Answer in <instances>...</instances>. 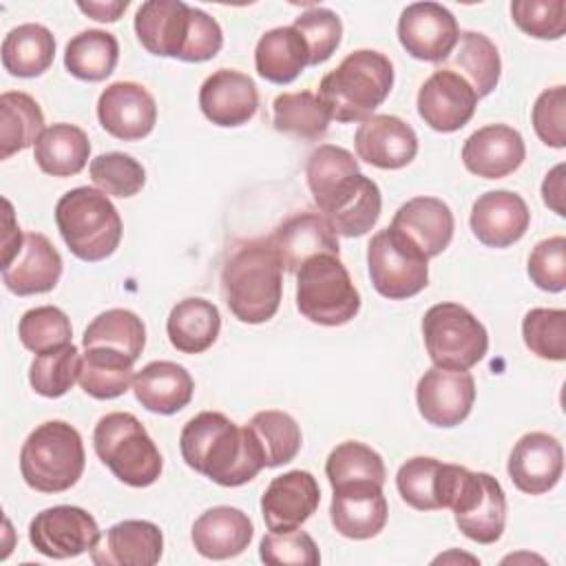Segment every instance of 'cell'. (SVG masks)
<instances>
[{
  "label": "cell",
  "mask_w": 566,
  "mask_h": 566,
  "mask_svg": "<svg viewBox=\"0 0 566 566\" xmlns=\"http://www.w3.org/2000/svg\"><path fill=\"white\" fill-rule=\"evenodd\" d=\"M475 380L469 371L460 369H427L416 387V402L420 416L433 427L460 424L473 407Z\"/></svg>",
  "instance_id": "obj_14"
},
{
  "label": "cell",
  "mask_w": 566,
  "mask_h": 566,
  "mask_svg": "<svg viewBox=\"0 0 566 566\" xmlns=\"http://www.w3.org/2000/svg\"><path fill=\"white\" fill-rule=\"evenodd\" d=\"M509 478L528 495H542L551 491L564 471V451L557 438L544 431L524 433L509 458Z\"/></svg>",
  "instance_id": "obj_18"
},
{
  "label": "cell",
  "mask_w": 566,
  "mask_h": 566,
  "mask_svg": "<svg viewBox=\"0 0 566 566\" xmlns=\"http://www.w3.org/2000/svg\"><path fill=\"white\" fill-rule=\"evenodd\" d=\"M329 517L334 528L349 539L376 537L387 524V500L382 484L347 482L334 486Z\"/></svg>",
  "instance_id": "obj_19"
},
{
  "label": "cell",
  "mask_w": 566,
  "mask_h": 566,
  "mask_svg": "<svg viewBox=\"0 0 566 566\" xmlns=\"http://www.w3.org/2000/svg\"><path fill=\"white\" fill-rule=\"evenodd\" d=\"M18 336L29 352L44 354L71 343L73 327L69 316L55 305H40L22 314Z\"/></svg>",
  "instance_id": "obj_45"
},
{
  "label": "cell",
  "mask_w": 566,
  "mask_h": 566,
  "mask_svg": "<svg viewBox=\"0 0 566 566\" xmlns=\"http://www.w3.org/2000/svg\"><path fill=\"white\" fill-rule=\"evenodd\" d=\"M128 0H113V2H77V9L99 22H115L126 11Z\"/></svg>",
  "instance_id": "obj_57"
},
{
  "label": "cell",
  "mask_w": 566,
  "mask_h": 566,
  "mask_svg": "<svg viewBox=\"0 0 566 566\" xmlns=\"http://www.w3.org/2000/svg\"><path fill=\"white\" fill-rule=\"evenodd\" d=\"M146 345V327L142 318L130 312V310H106L97 314L88 327L84 329L82 336V347H102V349H113L130 360H137L144 352Z\"/></svg>",
  "instance_id": "obj_39"
},
{
  "label": "cell",
  "mask_w": 566,
  "mask_h": 566,
  "mask_svg": "<svg viewBox=\"0 0 566 566\" xmlns=\"http://www.w3.org/2000/svg\"><path fill=\"white\" fill-rule=\"evenodd\" d=\"M62 276V256L40 232H27L22 250L2 265V283L18 296L51 292Z\"/></svg>",
  "instance_id": "obj_27"
},
{
  "label": "cell",
  "mask_w": 566,
  "mask_h": 566,
  "mask_svg": "<svg viewBox=\"0 0 566 566\" xmlns=\"http://www.w3.org/2000/svg\"><path fill=\"white\" fill-rule=\"evenodd\" d=\"M88 175L104 195L122 199L137 195L146 184L144 166L135 157L117 150L91 159Z\"/></svg>",
  "instance_id": "obj_46"
},
{
  "label": "cell",
  "mask_w": 566,
  "mask_h": 566,
  "mask_svg": "<svg viewBox=\"0 0 566 566\" xmlns=\"http://www.w3.org/2000/svg\"><path fill=\"white\" fill-rule=\"evenodd\" d=\"M164 553V535L146 520H124L113 524L91 548L95 566H153Z\"/></svg>",
  "instance_id": "obj_23"
},
{
  "label": "cell",
  "mask_w": 566,
  "mask_h": 566,
  "mask_svg": "<svg viewBox=\"0 0 566 566\" xmlns=\"http://www.w3.org/2000/svg\"><path fill=\"white\" fill-rule=\"evenodd\" d=\"M221 316L214 303L206 298L179 301L166 321L170 345L181 354H201L217 340Z\"/></svg>",
  "instance_id": "obj_33"
},
{
  "label": "cell",
  "mask_w": 566,
  "mask_h": 566,
  "mask_svg": "<svg viewBox=\"0 0 566 566\" xmlns=\"http://www.w3.org/2000/svg\"><path fill=\"white\" fill-rule=\"evenodd\" d=\"M305 177L314 203L327 219L354 197L365 175L358 170V161L347 148L321 144L307 157Z\"/></svg>",
  "instance_id": "obj_13"
},
{
  "label": "cell",
  "mask_w": 566,
  "mask_h": 566,
  "mask_svg": "<svg viewBox=\"0 0 566 566\" xmlns=\"http://www.w3.org/2000/svg\"><path fill=\"white\" fill-rule=\"evenodd\" d=\"M2 66L15 77L42 75L55 57V38L42 24H20L2 40Z\"/></svg>",
  "instance_id": "obj_36"
},
{
  "label": "cell",
  "mask_w": 566,
  "mask_h": 566,
  "mask_svg": "<svg viewBox=\"0 0 566 566\" xmlns=\"http://www.w3.org/2000/svg\"><path fill=\"white\" fill-rule=\"evenodd\" d=\"M248 427L263 451V460L268 469L287 464L296 458L303 438H301V427L290 413L265 409L254 413Z\"/></svg>",
  "instance_id": "obj_42"
},
{
  "label": "cell",
  "mask_w": 566,
  "mask_h": 566,
  "mask_svg": "<svg viewBox=\"0 0 566 566\" xmlns=\"http://www.w3.org/2000/svg\"><path fill=\"white\" fill-rule=\"evenodd\" d=\"M356 155L382 170H398L418 153L416 130L396 115H371L360 122L354 135Z\"/></svg>",
  "instance_id": "obj_20"
},
{
  "label": "cell",
  "mask_w": 566,
  "mask_h": 566,
  "mask_svg": "<svg viewBox=\"0 0 566 566\" xmlns=\"http://www.w3.org/2000/svg\"><path fill=\"white\" fill-rule=\"evenodd\" d=\"M82 356L73 343L38 354L29 367V382L44 398L64 396L80 378Z\"/></svg>",
  "instance_id": "obj_44"
},
{
  "label": "cell",
  "mask_w": 566,
  "mask_h": 566,
  "mask_svg": "<svg viewBox=\"0 0 566 566\" xmlns=\"http://www.w3.org/2000/svg\"><path fill=\"white\" fill-rule=\"evenodd\" d=\"M528 276L544 292L566 287V239L562 234L535 243L528 254Z\"/></svg>",
  "instance_id": "obj_52"
},
{
  "label": "cell",
  "mask_w": 566,
  "mask_h": 566,
  "mask_svg": "<svg viewBox=\"0 0 566 566\" xmlns=\"http://www.w3.org/2000/svg\"><path fill=\"white\" fill-rule=\"evenodd\" d=\"M533 128L553 148L566 146V88L553 86L537 95L533 104Z\"/></svg>",
  "instance_id": "obj_53"
},
{
  "label": "cell",
  "mask_w": 566,
  "mask_h": 566,
  "mask_svg": "<svg viewBox=\"0 0 566 566\" xmlns=\"http://www.w3.org/2000/svg\"><path fill=\"white\" fill-rule=\"evenodd\" d=\"M310 64V51L303 35L294 27H276L265 31L254 49L256 73L272 84L294 82Z\"/></svg>",
  "instance_id": "obj_32"
},
{
  "label": "cell",
  "mask_w": 566,
  "mask_h": 566,
  "mask_svg": "<svg viewBox=\"0 0 566 566\" xmlns=\"http://www.w3.org/2000/svg\"><path fill=\"white\" fill-rule=\"evenodd\" d=\"M93 447L111 473L128 486L144 489L161 475L164 460L157 444L128 411L102 416L93 431Z\"/></svg>",
  "instance_id": "obj_6"
},
{
  "label": "cell",
  "mask_w": 566,
  "mask_h": 566,
  "mask_svg": "<svg viewBox=\"0 0 566 566\" xmlns=\"http://www.w3.org/2000/svg\"><path fill=\"white\" fill-rule=\"evenodd\" d=\"M119 60L117 38L102 29H86L73 35L64 51L66 71L84 82L106 80Z\"/></svg>",
  "instance_id": "obj_38"
},
{
  "label": "cell",
  "mask_w": 566,
  "mask_h": 566,
  "mask_svg": "<svg viewBox=\"0 0 566 566\" xmlns=\"http://www.w3.org/2000/svg\"><path fill=\"white\" fill-rule=\"evenodd\" d=\"M526 347L544 360L566 358V312L553 307H535L522 321Z\"/></svg>",
  "instance_id": "obj_47"
},
{
  "label": "cell",
  "mask_w": 566,
  "mask_h": 566,
  "mask_svg": "<svg viewBox=\"0 0 566 566\" xmlns=\"http://www.w3.org/2000/svg\"><path fill=\"white\" fill-rule=\"evenodd\" d=\"M511 15L524 33L537 40H557L566 31L564 0H515Z\"/></svg>",
  "instance_id": "obj_49"
},
{
  "label": "cell",
  "mask_w": 566,
  "mask_h": 566,
  "mask_svg": "<svg viewBox=\"0 0 566 566\" xmlns=\"http://www.w3.org/2000/svg\"><path fill=\"white\" fill-rule=\"evenodd\" d=\"M453 469L455 464H447L427 455L407 460L396 473V486L402 502L416 511L447 509Z\"/></svg>",
  "instance_id": "obj_31"
},
{
  "label": "cell",
  "mask_w": 566,
  "mask_h": 566,
  "mask_svg": "<svg viewBox=\"0 0 566 566\" xmlns=\"http://www.w3.org/2000/svg\"><path fill=\"white\" fill-rule=\"evenodd\" d=\"M254 535L250 517L234 506H212L192 524V544L208 559H230L241 555Z\"/></svg>",
  "instance_id": "obj_29"
},
{
  "label": "cell",
  "mask_w": 566,
  "mask_h": 566,
  "mask_svg": "<svg viewBox=\"0 0 566 566\" xmlns=\"http://www.w3.org/2000/svg\"><path fill=\"white\" fill-rule=\"evenodd\" d=\"M55 223L69 250L82 261L111 256L122 241V219L108 195L80 186L55 203Z\"/></svg>",
  "instance_id": "obj_4"
},
{
  "label": "cell",
  "mask_w": 566,
  "mask_h": 566,
  "mask_svg": "<svg viewBox=\"0 0 566 566\" xmlns=\"http://www.w3.org/2000/svg\"><path fill=\"white\" fill-rule=\"evenodd\" d=\"M321 489L310 471H287L272 478L261 495L263 522L270 531L283 533L298 528L318 509Z\"/></svg>",
  "instance_id": "obj_17"
},
{
  "label": "cell",
  "mask_w": 566,
  "mask_h": 566,
  "mask_svg": "<svg viewBox=\"0 0 566 566\" xmlns=\"http://www.w3.org/2000/svg\"><path fill=\"white\" fill-rule=\"evenodd\" d=\"M473 88L453 71L438 66L418 91V115L438 133L460 130L475 113Z\"/></svg>",
  "instance_id": "obj_15"
},
{
  "label": "cell",
  "mask_w": 566,
  "mask_h": 566,
  "mask_svg": "<svg viewBox=\"0 0 566 566\" xmlns=\"http://www.w3.org/2000/svg\"><path fill=\"white\" fill-rule=\"evenodd\" d=\"M133 365L135 360L119 352L91 347L82 354L77 382L88 396L97 400H111L122 396L128 385H133Z\"/></svg>",
  "instance_id": "obj_40"
},
{
  "label": "cell",
  "mask_w": 566,
  "mask_h": 566,
  "mask_svg": "<svg viewBox=\"0 0 566 566\" xmlns=\"http://www.w3.org/2000/svg\"><path fill=\"white\" fill-rule=\"evenodd\" d=\"M4 237H2V265H9L13 261V256L22 250L24 243V234L20 230V226L13 223V210L11 203L4 199Z\"/></svg>",
  "instance_id": "obj_56"
},
{
  "label": "cell",
  "mask_w": 566,
  "mask_h": 566,
  "mask_svg": "<svg viewBox=\"0 0 566 566\" xmlns=\"http://www.w3.org/2000/svg\"><path fill=\"white\" fill-rule=\"evenodd\" d=\"M44 133V115L40 104L22 93L7 91L0 95V159L35 146Z\"/></svg>",
  "instance_id": "obj_37"
},
{
  "label": "cell",
  "mask_w": 566,
  "mask_h": 566,
  "mask_svg": "<svg viewBox=\"0 0 566 566\" xmlns=\"http://www.w3.org/2000/svg\"><path fill=\"white\" fill-rule=\"evenodd\" d=\"M453 57L444 64V69L458 73L475 93V97H486L500 80L502 62L497 46L478 31H462Z\"/></svg>",
  "instance_id": "obj_34"
},
{
  "label": "cell",
  "mask_w": 566,
  "mask_h": 566,
  "mask_svg": "<svg viewBox=\"0 0 566 566\" xmlns=\"http://www.w3.org/2000/svg\"><path fill=\"white\" fill-rule=\"evenodd\" d=\"M272 119L279 133L303 139H321L329 128V111L312 91L281 93L272 104Z\"/></svg>",
  "instance_id": "obj_41"
},
{
  "label": "cell",
  "mask_w": 566,
  "mask_h": 566,
  "mask_svg": "<svg viewBox=\"0 0 566 566\" xmlns=\"http://www.w3.org/2000/svg\"><path fill=\"white\" fill-rule=\"evenodd\" d=\"M380 208H382L380 188L374 179L365 177L354 199L345 208H340L336 214H332L327 223L334 228L336 234L363 237L376 226L380 217Z\"/></svg>",
  "instance_id": "obj_50"
},
{
  "label": "cell",
  "mask_w": 566,
  "mask_h": 566,
  "mask_svg": "<svg viewBox=\"0 0 566 566\" xmlns=\"http://www.w3.org/2000/svg\"><path fill=\"white\" fill-rule=\"evenodd\" d=\"M422 338L433 367L467 371L489 349L484 325L460 303H438L424 312Z\"/></svg>",
  "instance_id": "obj_8"
},
{
  "label": "cell",
  "mask_w": 566,
  "mask_h": 566,
  "mask_svg": "<svg viewBox=\"0 0 566 566\" xmlns=\"http://www.w3.org/2000/svg\"><path fill=\"white\" fill-rule=\"evenodd\" d=\"M564 164H557L542 181V199L544 203L559 217L566 214L564 208Z\"/></svg>",
  "instance_id": "obj_55"
},
{
  "label": "cell",
  "mask_w": 566,
  "mask_h": 566,
  "mask_svg": "<svg viewBox=\"0 0 566 566\" xmlns=\"http://www.w3.org/2000/svg\"><path fill=\"white\" fill-rule=\"evenodd\" d=\"M453 226L451 208L438 197H413L391 219V228L407 237L427 259L449 248Z\"/></svg>",
  "instance_id": "obj_28"
},
{
  "label": "cell",
  "mask_w": 566,
  "mask_h": 566,
  "mask_svg": "<svg viewBox=\"0 0 566 566\" xmlns=\"http://www.w3.org/2000/svg\"><path fill=\"white\" fill-rule=\"evenodd\" d=\"M449 509L458 528L478 544H493L506 524V497L502 484L489 473L460 469Z\"/></svg>",
  "instance_id": "obj_10"
},
{
  "label": "cell",
  "mask_w": 566,
  "mask_h": 566,
  "mask_svg": "<svg viewBox=\"0 0 566 566\" xmlns=\"http://www.w3.org/2000/svg\"><path fill=\"white\" fill-rule=\"evenodd\" d=\"M179 449L190 469L221 486H241L265 467L250 427H239L219 411L190 418L181 429Z\"/></svg>",
  "instance_id": "obj_1"
},
{
  "label": "cell",
  "mask_w": 566,
  "mask_h": 566,
  "mask_svg": "<svg viewBox=\"0 0 566 566\" xmlns=\"http://www.w3.org/2000/svg\"><path fill=\"white\" fill-rule=\"evenodd\" d=\"M296 307L307 321L325 327L345 325L358 314L360 294L336 254H316L298 268Z\"/></svg>",
  "instance_id": "obj_7"
},
{
  "label": "cell",
  "mask_w": 566,
  "mask_h": 566,
  "mask_svg": "<svg viewBox=\"0 0 566 566\" xmlns=\"http://www.w3.org/2000/svg\"><path fill=\"white\" fill-rule=\"evenodd\" d=\"M427 256L391 226L376 232L367 245V265L374 290L391 301L422 292L429 283Z\"/></svg>",
  "instance_id": "obj_9"
},
{
  "label": "cell",
  "mask_w": 566,
  "mask_h": 566,
  "mask_svg": "<svg viewBox=\"0 0 566 566\" xmlns=\"http://www.w3.org/2000/svg\"><path fill=\"white\" fill-rule=\"evenodd\" d=\"M221 292L241 323L259 325L276 314L283 265L270 239H250L232 248L221 270Z\"/></svg>",
  "instance_id": "obj_2"
},
{
  "label": "cell",
  "mask_w": 566,
  "mask_h": 566,
  "mask_svg": "<svg viewBox=\"0 0 566 566\" xmlns=\"http://www.w3.org/2000/svg\"><path fill=\"white\" fill-rule=\"evenodd\" d=\"M199 108L217 126H241L259 108V93L250 75L234 69H219L199 88Z\"/></svg>",
  "instance_id": "obj_24"
},
{
  "label": "cell",
  "mask_w": 566,
  "mask_h": 566,
  "mask_svg": "<svg viewBox=\"0 0 566 566\" xmlns=\"http://www.w3.org/2000/svg\"><path fill=\"white\" fill-rule=\"evenodd\" d=\"M460 38L458 20L438 2H413L398 18L402 49L422 62H444Z\"/></svg>",
  "instance_id": "obj_12"
},
{
  "label": "cell",
  "mask_w": 566,
  "mask_h": 566,
  "mask_svg": "<svg viewBox=\"0 0 566 566\" xmlns=\"http://www.w3.org/2000/svg\"><path fill=\"white\" fill-rule=\"evenodd\" d=\"M305 40L310 51V66H316L332 57V53L340 44L343 35V22L340 18L325 7H312L298 18H294L292 24Z\"/></svg>",
  "instance_id": "obj_48"
},
{
  "label": "cell",
  "mask_w": 566,
  "mask_h": 566,
  "mask_svg": "<svg viewBox=\"0 0 566 566\" xmlns=\"http://www.w3.org/2000/svg\"><path fill=\"white\" fill-rule=\"evenodd\" d=\"M526 157V146L513 126L489 124L471 133L462 146L464 168L484 179H502L515 172Z\"/></svg>",
  "instance_id": "obj_22"
},
{
  "label": "cell",
  "mask_w": 566,
  "mask_h": 566,
  "mask_svg": "<svg viewBox=\"0 0 566 566\" xmlns=\"http://www.w3.org/2000/svg\"><path fill=\"white\" fill-rule=\"evenodd\" d=\"M259 557L270 566H316L321 553L305 531H270L259 546Z\"/></svg>",
  "instance_id": "obj_51"
},
{
  "label": "cell",
  "mask_w": 566,
  "mask_h": 566,
  "mask_svg": "<svg viewBox=\"0 0 566 566\" xmlns=\"http://www.w3.org/2000/svg\"><path fill=\"white\" fill-rule=\"evenodd\" d=\"M102 128L124 142L146 137L157 122V104L146 86L137 82H113L97 99Z\"/></svg>",
  "instance_id": "obj_16"
},
{
  "label": "cell",
  "mask_w": 566,
  "mask_h": 566,
  "mask_svg": "<svg viewBox=\"0 0 566 566\" xmlns=\"http://www.w3.org/2000/svg\"><path fill=\"white\" fill-rule=\"evenodd\" d=\"M99 539L95 517L71 504L40 511L29 524L31 546L51 559H69L91 551Z\"/></svg>",
  "instance_id": "obj_11"
},
{
  "label": "cell",
  "mask_w": 566,
  "mask_h": 566,
  "mask_svg": "<svg viewBox=\"0 0 566 566\" xmlns=\"http://www.w3.org/2000/svg\"><path fill=\"white\" fill-rule=\"evenodd\" d=\"M223 46V31L219 22L201 9L192 7V22L188 44L181 53L184 62H206L214 57Z\"/></svg>",
  "instance_id": "obj_54"
},
{
  "label": "cell",
  "mask_w": 566,
  "mask_h": 566,
  "mask_svg": "<svg viewBox=\"0 0 566 566\" xmlns=\"http://www.w3.org/2000/svg\"><path fill=\"white\" fill-rule=\"evenodd\" d=\"M84 462L82 436L64 420L42 422L20 449V473L40 493L69 491L82 478Z\"/></svg>",
  "instance_id": "obj_5"
},
{
  "label": "cell",
  "mask_w": 566,
  "mask_h": 566,
  "mask_svg": "<svg viewBox=\"0 0 566 566\" xmlns=\"http://www.w3.org/2000/svg\"><path fill=\"white\" fill-rule=\"evenodd\" d=\"M325 475L334 486L347 482H376L385 484L387 471L378 451L358 440H345L332 449L325 462Z\"/></svg>",
  "instance_id": "obj_43"
},
{
  "label": "cell",
  "mask_w": 566,
  "mask_h": 566,
  "mask_svg": "<svg viewBox=\"0 0 566 566\" xmlns=\"http://www.w3.org/2000/svg\"><path fill=\"white\" fill-rule=\"evenodd\" d=\"M281 265L287 272H298V268L316 256V254H336L340 252L338 237L334 228L327 223V219L318 212H296L290 219H285L274 234L270 237Z\"/></svg>",
  "instance_id": "obj_26"
},
{
  "label": "cell",
  "mask_w": 566,
  "mask_h": 566,
  "mask_svg": "<svg viewBox=\"0 0 566 566\" xmlns=\"http://www.w3.org/2000/svg\"><path fill=\"white\" fill-rule=\"evenodd\" d=\"M192 7L181 0H148L135 13L142 46L159 57H179L188 44Z\"/></svg>",
  "instance_id": "obj_25"
},
{
  "label": "cell",
  "mask_w": 566,
  "mask_h": 566,
  "mask_svg": "<svg viewBox=\"0 0 566 566\" xmlns=\"http://www.w3.org/2000/svg\"><path fill=\"white\" fill-rule=\"evenodd\" d=\"M469 223L480 243L489 248H509L528 230L531 212L517 192L489 190L475 199Z\"/></svg>",
  "instance_id": "obj_21"
},
{
  "label": "cell",
  "mask_w": 566,
  "mask_h": 566,
  "mask_svg": "<svg viewBox=\"0 0 566 566\" xmlns=\"http://www.w3.org/2000/svg\"><path fill=\"white\" fill-rule=\"evenodd\" d=\"M91 155L88 137L73 124H53L44 128L33 146V159L42 172L53 177L77 175Z\"/></svg>",
  "instance_id": "obj_35"
},
{
  "label": "cell",
  "mask_w": 566,
  "mask_h": 566,
  "mask_svg": "<svg viewBox=\"0 0 566 566\" xmlns=\"http://www.w3.org/2000/svg\"><path fill=\"white\" fill-rule=\"evenodd\" d=\"M394 86L391 60L371 49L349 53L334 71L323 75L318 97L336 122H365L387 99Z\"/></svg>",
  "instance_id": "obj_3"
},
{
  "label": "cell",
  "mask_w": 566,
  "mask_h": 566,
  "mask_svg": "<svg viewBox=\"0 0 566 566\" xmlns=\"http://www.w3.org/2000/svg\"><path fill=\"white\" fill-rule=\"evenodd\" d=\"M192 376L186 367L170 360H153L133 376L135 398L153 413H177L192 400Z\"/></svg>",
  "instance_id": "obj_30"
}]
</instances>
